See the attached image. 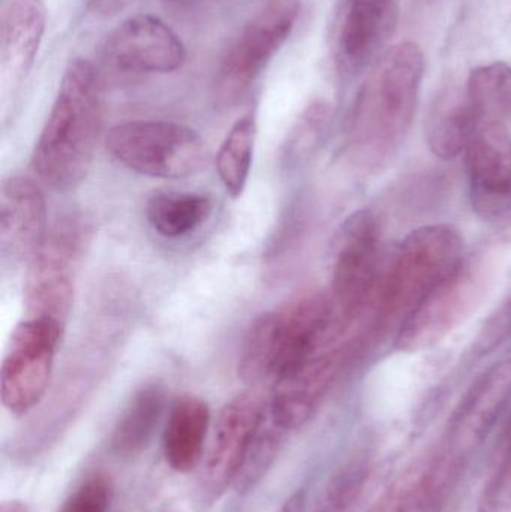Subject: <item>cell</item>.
Segmentation results:
<instances>
[{
	"mask_svg": "<svg viewBox=\"0 0 511 512\" xmlns=\"http://www.w3.org/2000/svg\"><path fill=\"white\" fill-rule=\"evenodd\" d=\"M425 56L414 42L386 48L372 63L351 111L348 149L365 170L386 167L401 149L416 117Z\"/></svg>",
	"mask_w": 511,
	"mask_h": 512,
	"instance_id": "obj_1",
	"label": "cell"
},
{
	"mask_svg": "<svg viewBox=\"0 0 511 512\" xmlns=\"http://www.w3.org/2000/svg\"><path fill=\"white\" fill-rule=\"evenodd\" d=\"M101 129V81L92 63L72 60L33 149L39 180L56 192L77 188L92 167Z\"/></svg>",
	"mask_w": 511,
	"mask_h": 512,
	"instance_id": "obj_2",
	"label": "cell"
},
{
	"mask_svg": "<svg viewBox=\"0 0 511 512\" xmlns=\"http://www.w3.org/2000/svg\"><path fill=\"white\" fill-rule=\"evenodd\" d=\"M341 331L332 300L323 292H309L263 313L240 349V379L251 388L273 385Z\"/></svg>",
	"mask_w": 511,
	"mask_h": 512,
	"instance_id": "obj_3",
	"label": "cell"
},
{
	"mask_svg": "<svg viewBox=\"0 0 511 512\" xmlns=\"http://www.w3.org/2000/svg\"><path fill=\"white\" fill-rule=\"evenodd\" d=\"M464 239L452 225L434 224L411 231L384 276L369 340L398 333L426 295L464 261Z\"/></svg>",
	"mask_w": 511,
	"mask_h": 512,
	"instance_id": "obj_4",
	"label": "cell"
},
{
	"mask_svg": "<svg viewBox=\"0 0 511 512\" xmlns=\"http://www.w3.org/2000/svg\"><path fill=\"white\" fill-rule=\"evenodd\" d=\"M108 153L135 173L155 179H185L206 168L209 149L195 129L167 120H129L105 138Z\"/></svg>",
	"mask_w": 511,
	"mask_h": 512,
	"instance_id": "obj_5",
	"label": "cell"
},
{
	"mask_svg": "<svg viewBox=\"0 0 511 512\" xmlns=\"http://www.w3.org/2000/svg\"><path fill=\"white\" fill-rule=\"evenodd\" d=\"M494 262L483 254L465 258L405 319L395 336L398 351H431L474 312L492 279Z\"/></svg>",
	"mask_w": 511,
	"mask_h": 512,
	"instance_id": "obj_6",
	"label": "cell"
},
{
	"mask_svg": "<svg viewBox=\"0 0 511 512\" xmlns=\"http://www.w3.org/2000/svg\"><path fill=\"white\" fill-rule=\"evenodd\" d=\"M381 254V222L371 209L345 219L336 236L332 268V300L336 319L348 327L368 306L377 283Z\"/></svg>",
	"mask_w": 511,
	"mask_h": 512,
	"instance_id": "obj_7",
	"label": "cell"
},
{
	"mask_svg": "<svg viewBox=\"0 0 511 512\" xmlns=\"http://www.w3.org/2000/svg\"><path fill=\"white\" fill-rule=\"evenodd\" d=\"M300 14L299 0H272L228 48L215 80L221 104L239 101L290 38Z\"/></svg>",
	"mask_w": 511,
	"mask_h": 512,
	"instance_id": "obj_8",
	"label": "cell"
},
{
	"mask_svg": "<svg viewBox=\"0 0 511 512\" xmlns=\"http://www.w3.org/2000/svg\"><path fill=\"white\" fill-rule=\"evenodd\" d=\"M63 328L24 318L12 331L0 370L3 408L15 417L32 412L47 394Z\"/></svg>",
	"mask_w": 511,
	"mask_h": 512,
	"instance_id": "obj_9",
	"label": "cell"
},
{
	"mask_svg": "<svg viewBox=\"0 0 511 512\" xmlns=\"http://www.w3.org/2000/svg\"><path fill=\"white\" fill-rule=\"evenodd\" d=\"M269 414V399L257 388L237 394L219 412L212 441L204 454L200 493L207 504L234 487L249 447Z\"/></svg>",
	"mask_w": 511,
	"mask_h": 512,
	"instance_id": "obj_10",
	"label": "cell"
},
{
	"mask_svg": "<svg viewBox=\"0 0 511 512\" xmlns=\"http://www.w3.org/2000/svg\"><path fill=\"white\" fill-rule=\"evenodd\" d=\"M339 337L341 333L272 385L269 414L288 433L314 417L339 373L363 345L362 339L338 342Z\"/></svg>",
	"mask_w": 511,
	"mask_h": 512,
	"instance_id": "obj_11",
	"label": "cell"
},
{
	"mask_svg": "<svg viewBox=\"0 0 511 512\" xmlns=\"http://www.w3.org/2000/svg\"><path fill=\"white\" fill-rule=\"evenodd\" d=\"M464 155L471 209L483 221L506 219L511 215V135L506 123L477 114Z\"/></svg>",
	"mask_w": 511,
	"mask_h": 512,
	"instance_id": "obj_12",
	"label": "cell"
},
{
	"mask_svg": "<svg viewBox=\"0 0 511 512\" xmlns=\"http://www.w3.org/2000/svg\"><path fill=\"white\" fill-rule=\"evenodd\" d=\"M75 249V231L60 228L27 262L23 289L26 318L53 322L65 330L74 304Z\"/></svg>",
	"mask_w": 511,
	"mask_h": 512,
	"instance_id": "obj_13",
	"label": "cell"
},
{
	"mask_svg": "<svg viewBox=\"0 0 511 512\" xmlns=\"http://www.w3.org/2000/svg\"><path fill=\"white\" fill-rule=\"evenodd\" d=\"M105 60L132 74H171L186 60L185 45L177 33L153 15H135L108 36Z\"/></svg>",
	"mask_w": 511,
	"mask_h": 512,
	"instance_id": "obj_14",
	"label": "cell"
},
{
	"mask_svg": "<svg viewBox=\"0 0 511 512\" xmlns=\"http://www.w3.org/2000/svg\"><path fill=\"white\" fill-rule=\"evenodd\" d=\"M511 400V358L497 361L476 379L450 418L443 445L465 462L488 438Z\"/></svg>",
	"mask_w": 511,
	"mask_h": 512,
	"instance_id": "obj_15",
	"label": "cell"
},
{
	"mask_svg": "<svg viewBox=\"0 0 511 512\" xmlns=\"http://www.w3.org/2000/svg\"><path fill=\"white\" fill-rule=\"evenodd\" d=\"M462 465L441 444L408 465L366 512H441Z\"/></svg>",
	"mask_w": 511,
	"mask_h": 512,
	"instance_id": "obj_16",
	"label": "cell"
},
{
	"mask_svg": "<svg viewBox=\"0 0 511 512\" xmlns=\"http://www.w3.org/2000/svg\"><path fill=\"white\" fill-rule=\"evenodd\" d=\"M47 242V206L41 188L11 176L0 191V254L3 261L29 262Z\"/></svg>",
	"mask_w": 511,
	"mask_h": 512,
	"instance_id": "obj_17",
	"label": "cell"
},
{
	"mask_svg": "<svg viewBox=\"0 0 511 512\" xmlns=\"http://www.w3.org/2000/svg\"><path fill=\"white\" fill-rule=\"evenodd\" d=\"M47 27L44 0H11L0 21V75L3 86H20L35 65Z\"/></svg>",
	"mask_w": 511,
	"mask_h": 512,
	"instance_id": "obj_18",
	"label": "cell"
},
{
	"mask_svg": "<svg viewBox=\"0 0 511 512\" xmlns=\"http://www.w3.org/2000/svg\"><path fill=\"white\" fill-rule=\"evenodd\" d=\"M399 0H348L339 51L350 69L374 63L398 26Z\"/></svg>",
	"mask_w": 511,
	"mask_h": 512,
	"instance_id": "obj_19",
	"label": "cell"
},
{
	"mask_svg": "<svg viewBox=\"0 0 511 512\" xmlns=\"http://www.w3.org/2000/svg\"><path fill=\"white\" fill-rule=\"evenodd\" d=\"M210 408L200 397H177L168 411L162 435L165 463L177 474H191L203 463L210 429Z\"/></svg>",
	"mask_w": 511,
	"mask_h": 512,
	"instance_id": "obj_20",
	"label": "cell"
},
{
	"mask_svg": "<svg viewBox=\"0 0 511 512\" xmlns=\"http://www.w3.org/2000/svg\"><path fill=\"white\" fill-rule=\"evenodd\" d=\"M167 408V391L158 382H149L138 388L120 412L110 448L123 459L140 456L147 450L158 432Z\"/></svg>",
	"mask_w": 511,
	"mask_h": 512,
	"instance_id": "obj_21",
	"label": "cell"
},
{
	"mask_svg": "<svg viewBox=\"0 0 511 512\" xmlns=\"http://www.w3.org/2000/svg\"><path fill=\"white\" fill-rule=\"evenodd\" d=\"M477 113L467 92L446 90L438 96L426 120L425 135L429 150L443 161H452L464 153Z\"/></svg>",
	"mask_w": 511,
	"mask_h": 512,
	"instance_id": "obj_22",
	"label": "cell"
},
{
	"mask_svg": "<svg viewBox=\"0 0 511 512\" xmlns=\"http://www.w3.org/2000/svg\"><path fill=\"white\" fill-rule=\"evenodd\" d=\"M207 195L195 192H156L146 204L150 227L165 239H182L197 231L212 215Z\"/></svg>",
	"mask_w": 511,
	"mask_h": 512,
	"instance_id": "obj_23",
	"label": "cell"
},
{
	"mask_svg": "<svg viewBox=\"0 0 511 512\" xmlns=\"http://www.w3.org/2000/svg\"><path fill=\"white\" fill-rule=\"evenodd\" d=\"M255 138H257V120L252 114L243 116L234 123L233 128L219 147L216 168L225 191L233 198H239L248 185L254 159Z\"/></svg>",
	"mask_w": 511,
	"mask_h": 512,
	"instance_id": "obj_24",
	"label": "cell"
},
{
	"mask_svg": "<svg viewBox=\"0 0 511 512\" xmlns=\"http://www.w3.org/2000/svg\"><path fill=\"white\" fill-rule=\"evenodd\" d=\"M465 92L479 116L511 123V66L497 62L473 69Z\"/></svg>",
	"mask_w": 511,
	"mask_h": 512,
	"instance_id": "obj_25",
	"label": "cell"
},
{
	"mask_svg": "<svg viewBox=\"0 0 511 512\" xmlns=\"http://www.w3.org/2000/svg\"><path fill=\"white\" fill-rule=\"evenodd\" d=\"M287 436V430L279 427L272 420L270 414H267L263 424L258 429L257 435H255L254 441H252L251 447H249L239 477H237L236 484H234V489L240 495H248L263 481V478L266 477L267 472L275 463L276 457L281 453Z\"/></svg>",
	"mask_w": 511,
	"mask_h": 512,
	"instance_id": "obj_26",
	"label": "cell"
},
{
	"mask_svg": "<svg viewBox=\"0 0 511 512\" xmlns=\"http://www.w3.org/2000/svg\"><path fill=\"white\" fill-rule=\"evenodd\" d=\"M369 460L351 457L329 478L311 512H353L369 478Z\"/></svg>",
	"mask_w": 511,
	"mask_h": 512,
	"instance_id": "obj_27",
	"label": "cell"
},
{
	"mask_svg": "<svg viewBox=\"0 0 511 512\" xmlns=\"http://www.w3.org/2000/svg\"><path fill=\"white\" fill-rule=\"evenodd\" d=\"M332 120V107L326 101H315L303 111L287 141V162H302L320 146Z\"/></svg>",
	"mask_w": 511,
	"mask_h": 512,
	"instance_id": "obj_28",
	"label": "cell"
},
{
	"mask_svg": "<svg viewBox=\"0 0 511 512\" xmlns=\"http://www.w3.org/2000/svg\"><path fill=\"white\" fill-rule=\"evenodd\" d=\"M113 501V481L102 471L87 475L63 502L59 512H108Z\"/></svg>",
	"mask_w": 511,
	"mask_h": 512,
	"instance_id": "obj_29",
	"label": "cell"
},
{
	"mask_svg": "<svg viewBox=\"0 0 511 512\" xmlns=\"http://www.w3.org/2000/svg\"><path fill=\"white\" fill-rule=\"evenodd\" d=\"M479 512H511V442H504L500 463L480 496Z\"/></svg>",
	"mask_w": 511,
	"mask_h": 512,
	"instance_id": "obj_30",
	"label": "cell"
},
{
	"mask_svg": "<svg viewBox=\"0 0 511 512\" xmlns=\"http://www.w3.org/2000/svg\"><path fill=\"white\" fill-rule=\"evenodd\" d=\"M511 336V288L501 303L495 307L480 330L473 345L476 357L491 354Z\"/></svg>",
	"mask_w": 511,
	"mask_h": 512,
	"instance_id": "obj_31",
	"label": "cell"
},
{
	"mask_svg": "<svg viewBox=\"0 0 511 512\" xmlns=\"http://www.w3.org/2000/svg\"><path fill=\"white\" fill-rule=\"evenodd\" d=\"M134 0H87V5L101 17H113L128 8Z\"/></svg>",
	"mask_w": 511,
	"mask_h": 512,
	"instance_id": "obj_32",
	"label": "cell"
},
{
	"mask_svg": "<svg viewBox=\"0 0 511 512\" xmlns=\"http://www.w3.org/2000/svg\"><path fill=\"white\" fill-rule=\"evenodd\" d=\"M306 502H308V496L305 490H299L285 501L284 507L279 512H306Z\"/></svg>",
	"mask_w": 511,
	"mask_h": 512,
	"instance_id": "obj_33",
	"label": "cell"
},
{
	"mask_svg": "<svg viewBox=\"0 0 511 512\" xmlns=\"http://www.w3.org/2000/svg\"><path fill=\"white\" fill-rule=\"evenodd\" d=\"M0 512H30V507L20 499H11L0 504Z\"/></svg>",
	"mask_w": 511,
	"mask_h": 512,
	"instance_id": "obj_34",
	"label": "cell"
},
{
	"mask_svg": "<svg viewBox=\"0 0 511 512\" xmlns=\"http://www.w3.org/2000/svg\"><path fill=\"white\" fill-rule=\"evenodd\" d=\"M504 442H511V417L509 421V426H507L506 441Z\"/></svg>",
	"mask_w": 511,
	"mask_h": 512,
	"instance_id": "obj_35",
	"label": "cell"
},
{
	"mask_svg": "<svg viewBox=\"0 0 511 512\" xmlns=\"http://www.w3.org/2000/svg\"><path fill=\"white\" fill-rule=\"evenodd\" d=\"M170 2H180V0H170Z\"/></svg>",
	"mask_w": 511,
	"mask_h": 512,
	"instance_id": "obj_36",
	"label": "cell"
}]
</instances>
